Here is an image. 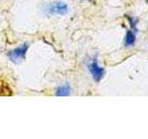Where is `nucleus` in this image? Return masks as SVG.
Instances as JSON below:
<instances>
[{"label":"nucleus","instance_id":"f257e3e1","mask_svg":"<svg viewBox=\"0 0 148 139\" xmlns=\"http://www.w3.org/2000/svg\"><path fill=\"white\" fill-rule=\"evenodd\" d=\"M28 47H29V45L28 44H22L21 45L18 47L15 48L11 50L10 52L8 53V56H9V58H10L13 62H18L20 60L23 59L26 55V52L28 50Z\"/></svg>","mask_w":148,"mask_h":139},{"label":"nucleus","instance_id":"39448f33","mask_svg":"<svg viewBox=\"0 0 148 139\" xmlns=\"http://www.w3.org/2000/svg\"><path fill=\"white\" fill-rule=\"evenodd\" d=\"M69 94H71V87L68 83H64V85H60L56 91V95L58 96H67Z\"/></svg>","mask_w":148,"mask_h":139},{"label":"nucleus","instance_id":"f03ea898","mask_svg":"<svg viewBox=\"0 0 148 139\" xmlns=\"http://www.w3.org/2000/svg\"><path fill=\"white\" fill-rule=\"evenodd\" d=\"M47 11L50 14H56V15H65L69 11V8L67 6V4H65L64 2L58 1L54 2L52 4L49 5V7L47 8Z\"/></svg>","mask_w":148,"mask_h":139},{"label":"nucleus","instance_id":"7ed1b4c3","mask_svg":"<svg viewBox=\"0 0 148 139\" xmlns=\"http://www.w3.org/2000/svg\"><path fill=\"white\" fill-rule=\"evenodd\" d=\"M89 71L92 74V78L95 79L96 82H99L102 78L104 76V73H105V71L103 68H101L95 60H92V62L89 63Z\"/></svg>","mask_w":148,"mask_h":139},{"label":"nucleus","instance_id":"20e7f679","mask_svg":"<svg viewBox=\"0 0 148 139\" xmlns=\"http://www.w3.org/2000/svg\"><path fill=\"white\" fill-rule=\"evenodd\" d=\"M136 40V35L135 32H134L132 30H129L127 32L126 35H125L124 38V45L127 46V47H130V46H132L135 43Z\"/></svg>","mask_w":148,"mask_h":139}]
</instances>
